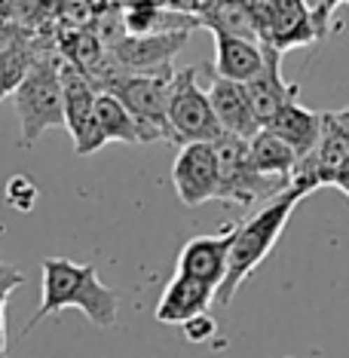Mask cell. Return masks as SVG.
<instances>
[{
    "label": "cell",
    "mask_w": 349,
    "mask_h": 358,
    "mask_svg": "<svg viewBox=\"0 0 349 358\" xmlns=\"http://www.w3.org/2000/svg\"><path fill=\"white\" fill-rule=\"evenodd\" d=\"M80 309L95 328H113L120 313L117 291L101 285L95 264H77L68 257H46L40 264V309L22 334L34 331L43 319L59 315L62 309Z\"/></svg>",
    "instance_id": "cell-1"
},
{
    "label": "cell",
    "mask_w": 349,
    "mask_h": 358,
    "mask_svg": "<svg viewBox=\"0 0 349 358\" xmlns=\"http://www.w3.org/2000/svg\"><path fill=\"white\" fill-rule=\"evenodd\" d=\"M310 196V190L291 184L288 190H282L279 196L266 199V206L261 211L248 217L242 224H233V236H230V255H227V273L221 285L215 291V303L230 306V300L236 297V291L242 288V282L248 279L257 266L270 257V251L276 248L282 230L288 227L294 208Z\"/></svg>",
    "instance_id": "cell-2"
},
{
    "label": "cell",
    "mask_w": 349,
    "mask_h": 358,
    "mask_svg": "<svg viewBox=\"0 0 349 358\" xmlns=\"http://www.w3.org/2000/svg\"><path fill=\"white\" fill-rule=\"evenodd\" d=\"M13 104L22 123V148H34L37 138L64 126V99L59 77V50H40L25 80L15 86Z\"/></svg>",
    "instance_id": "cell-3"
},
{
    "label": "cell",
    "mask_w": 349,
    "mask_h": 358,
    "mask_svg": "<svg viewBox=\"0 0 349 358\" xmlns=\"http://www.w3.org/2000/svg\"><path fill=\"white\" fill-rule=\"evenodd\" d=\"M172 68L148 71V74H120L104 92H113L132 113L141 132V144L169 141V95H172Z\"/></svg>",
    "instance_id": "cell-4"
},
{
    "label": "cell",
    "mask_w": 349,
    "mask_h": 358,
    "mask_svg": "<svg viewBox=\"0 0 349 358\" xmlns=\"http://www.w3.org/2000/svg\"><path fill=\"white\" fill-rule=\"evenodd\" d=\"M199 71L184 68L172 77V95H169V141L184 148V144L208 141L215 144L224 138V129L218 123L208 92L199 89Z\"/></svg>",
    "instance_id": "cell-5"
},
{
    "label": "cell",
    "mask_w": 349,
    "mask_h": 358,
    "mask_svg": "<svg viewBox=\"0 0 349 358\" xmlns=\"http://www.w3.org/2000/svg\"><path fill=\"white\" fill-rule=\"evenodd\" d=\"M215 150H218V166H221V193H218V199L227 202V206L248 208L257 199H273L291 187L285 181H279V178L257 172L248 157L245 138L224 135L215 141Z\"/></svg>",
    "instance_id": "cell-6"
},
{
    "label": "cell",
    "mask_w": 349,
    "mask_h": 358,
    "mask_svg": "<svg viewBox=\"0 0 349 358\" xmlns=\"http://www.w3.org/2000/svg\"><path fill=\"white\" fill-rule=\"evenodd\" d=\"M248 10L261 43L282 55L319 40L313 13L304 6V0H248Z\"/></svg>",
    "instance_id": "cell-7"
},
{
    "label": "cell",
    "mask_w": 349,
    "mask_h": 358,
    "mask_svg": "<svg viewBox=\"0 0 349 358\" xmlns=\"http://www.w3.org/2000/svg\"><path fill=\"white\" fill-rule=\"evenodd\" d=\"M59 77H62V99H64V129L74 138L77 157L101 150L104 138L95 126V95L99 89L77 64H71L64 55H59Z\"/></svg>",
    "instance_id": "cell-8"
},
{
    "label": "cell",
    "mask_w": 349,
    "mask_h": 358,
    "mask_svg": "<svg viewBox=\"0 0 349 358\" xmlns=\"http://www.w3.org/2000/svg\"><path fill=\"white\" fill-rule=\"evenodd\" d=\"M172 184L178 199L187 208H199L208 199H218V193H221V166H218L215 144H184L172 166Z\"/></svg>",
    "instance_id": "cell-9"
},
{
    "label": "cell",
    "mask_w": 349,
    "mask_h": 358,
    "mask_svg": "<svg viewBox=\"0 0 349 358\" xmlns=\"http://www.w3.org/2000/svg\"><path fill=\"white\" fill-rule=\"evenodd\" d=\"M187 37L190 31H162V34H126V31H120L113 40H108V52L126 74H148V71L172 68L169 62L184 50Z\"/></svg>",
    "instance_id": "cell-10"
},
{
    "label": "cell",
    "mask_w": 349,
    "mask_h": 358,
    "mask_svg": "<svg viewBox=\"0 0 349 358\" xmlns=\"http://www.w3.org/2000/svg\"><path fill=\"white\" fill-rule=\"evenodd\" d=\"M245 92H248L251 110H255L257 123L264 129L285 104L297 101L300 89H297V83H288V80L282 77V52L266 46V62H264L261 74L251 80V83H245Z\"/></svg>",
    "instance_id": "cell-11"
},
{
    "label": "cell",
    "mask_w": 349,
    "mask_h": 358,
    "mask_svg": "<svg viewBox=\"0 0 349 358\" xmlns=\"http://www.w3.org/2000/svg\"><path fill=\"white\" fill-rule=\"evenodd\" d=\"M230 236L233 227H227L218 236H197L178 255V275H190L202 285H212L218 291L227 273V255H230Z\"/></svg>",
    "instance_id": "cell-12"
},
{
    "label": "cell",
    "mask_w": 349,
    "mask_h": 358,
    "mask_svg": "<svg viewBox=\"0 0 349 358\" xmlns=\"http://www.w3.org/2000/svg\"><path fill=\"white\" fill-rule=\"evenodd\" d=\"M208 101H212V110L224 129V135H236V138H245L248 141V138H255L261 132V123H257L255 110H251L248 92L242 83H233V80L212 74Z\"/></svg>",
    "instance_id": "cell-13"
},
{
    "label": "cell",
    "mask_w": 349,
    "mask_h": 358,
    "mask_svg": "<svg viewBox=\"0 0 349 358\" xmlns=\"http://www.w3.org/2000/svg\"><path fill=\"white\" fill-rule=\"evenodd\" d=\"M215 303V288L212 285H202L190 275H178L166 285L159 303H157V322L159 324H184L193 315L208 313V306Z\"/></svg>",
    "instance_id": "cell-14"
},
{
    "label": "cell",
    "mask_w": 349,
    "mask_h": 358,
    "mask_svg": "<svg viewBox=\"0 0 349 358\" xmlns=\"http://www.w3.org/2000/svg\"><path fill=\"white\" fill-rule=\"evenodd\" d=\"M266 62V46L245 37H215V74L233 83H251Z\"/></svg>",
    "instance_id": "cell-15"
},
{
    "label": "cell",
    "mask_w": 349,
    "mask_h": 358,
    "mask_svg": "<svg viewBox=\"0 0 349 358\" xmlns=\"http://www.w3.org/2000/svg\"><path fill=\"white\" fill-rule=\"evenodd\" d=\"M126 34H162V31H193L197 22L184 13H175L166 0H129L123 6Z\"/></svg>",
    "instance_id": "cell-16"
},
{
    "label": "cell",
    "mask_w": 349,
    "mask_h": 358,
    "mask_svg": "<svg viewBox=\"0 0 349 358\" xmlns=\"http://www.w3.org/2000/svg\"><path fill=\"white\" fill-rule=\"evenodd\" d=\"M264 129H270L273 135H279L285 144H291L297 157L304 159V157H310V153L315 150V144H319L322 113H315L310 108H304V104L291 101V104H285V108L276 113Z\"/></svg>",
    "instance_id": "cell-17"
},
{
    "label": "cell",
    "mask_w": 349,
    "mask_h": 358,
    "mask_svg": "<svg viewBox=\"0 0 349 358\" xmlns=\"http://www.w3.org/2000/svg\"><path fill=\"white\" fill-rule=\"evenodd\" d=\"M197 25L208 28L215 37H245V40H261L251 19L248 0H208L197 13Z\"/></svg>",
    "instance_id": "cell-18"
},
{
    "label": "cell",
    "mask_w": 349,
    "mask_h": 358,
    "mask_svg": "<svg viewBox=\"0 0 349 358\" xmlns=\"http://www.w3.org/2000/svg\"><path fill=\"white\" fill-rule=\"evenodd\" d=\"M248 157L261 175L279 178L285 184H291V175H294V169L300 162L294 148L282 141L279 135H273L270 129H261L255 138H248Z\"/></svg>",
    "instance_id": "cell-19"
},
{
    "label": "cell",
    "mask_w": 349,
    "mask_h": 358,
    "mask_svg": "<svg viewBox=\"0 0 349 358\" xmlns=\"http://www.w3.org/2000/svg\"><path fill=\"white\" fill-rule=\"evenodd\" d=\"M95 126H99L104 141L141 144V132H138L132 113L123 108V101L117 95L104 92V89H99V95H95Z\"/></svg>",
    "instance_id": "cell-20"
},
{
    "label": "cell",
    "mask_w": 349,
    "mask_h": 358,
    "mask_svg": "<svg viewBox=\"0 0 349 358\" xmlns=\"http://www.w3.org/2000/svg\"><path fill=\"white\" fill-rule=\"evenodd\" d=\"M43 50V46H40ZM40 50H28V52H15V55H0V101L6 99V95L15 92V86L25 80L28 68L34 64V55Z\"/></svg>",
    "instance_id": "cell-21"
},
{
    "label": "cell",
    "mask_w": 349,
    "mask_h": 358,
    "mask_svg": "<svg viewBox=\"0 0 349 358\" xmlns=\"http://www.w3.org/2000/svg\"><path fill=\"white\" fill-rule=\"evenodd\" d=\"M28 50H40L34 31L28 25H22V22L0 15V55H15V52H28Z\"/></svg>",
    "instance_id": "cell-22"
},
{
    "label": "cell",
    "mask_w": 349,
    "mask_h": 358,
    "mask_svg": "<svg viewBox=\"0 0 349 358\" xmlns=\"http://www.w3.org/2000/svg\"><path fill=\"white\" fill-rule=\"evenodd\" d=\"M19 285H25V275L15 266L0 260V358H6V300Z\"/></svg>",
    "instance_id": "cell-23"
},
{
    "label": "cell",
    "mask_w": 349,
    "mask_h": 358,
    "mask_svg": "<svg viewBox=\"0 0 349 358\" xmlns=\"http://www.w3.org/2000/svg\"><path fill=\"white\" fill-rule=\"evenodd\" d=\"M6 202L15 208V211H31L37 206V184L25 175H13L6 181Z\"/></svg>",
    "instance_id": "cell-24"
},
{
    "label": "cell",
    "mask_w": 349,
    "mask_h": 358,
    "mask_svg": "<svg viewBox=\"0 0 349 358\" xmlns=\"http://www.w3.org/2000/svg\"><path fill=\"white\" fill-rule=\"evenodd\" d=\"M181 328L190 343H206V340H212V334H218V322L208 313H199V315H193L190 322H184Z\"/></svg>",
    "instance_id": "cell-25"
},
{
    "label": "cell",
    "mask_w": 349,
    "mask_h": 358,
    "mask_svg": "<svg viewBox=\"0 0 349 358\" xmlns=\"http://www.w3.org/2000/svg\"><path fill=\"white\" fill-rule=\"evenodd\" d=\"M343 3H349V0H322V6H319V13L313 15V22H315V34H319V40L328 34V25H331V19L337 15V10Z\"/></svg>",
    "instance_id": "cell-26"
},
{
    "label": "cell",
    "mask_w": 349,
    "mask_h": 358,
    "mask_svg": "<svg viewBox=\"0 0 349 358\" xmlns=\"http://www.w3.org/2000/svg\"><path fill=\"white\" fill-rule=\"evenodd\" d=\"M328 187H337V190L340 193H346V196H349V159L343 162V166H340L337 169V172L334 175H331V181H328Z\"/></svg>",
    "instance_id": "cell-27"
},
{
    "label": "cell",
    "mask_w": 349,
    "mask_h": 358,
    "mask_svg": "<svg viewBox=\"0 0 349 358\" xmlns=\"http://www.w3.org/2000/svg\"><path fill=\"white\" fill-rule=\"evenodd\" d=\"M304 6H306V10H310L313 15H315V13H319V6H322V0H304Z\"/></svg>",
    "instance_id": "cell-28"
},
{
    "label": "cell",
    "mask_w": 349,
    "mask_h": 358,
    "mask_svg": "<svg viewBox=\"0 0 349 358\" xmlns=\"http://www.w3.org/2000/svg\"><path fill=\"white\" fill-rule=\"evenodd\" d=\"M285 358H291V355H285Z\"/></svg>",
    "instance_id": "cell-29"
}]
</instances>
